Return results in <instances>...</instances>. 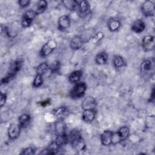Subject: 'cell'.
I'll list each match as a JSON object with an SVG mask.
<instances>
[{
    "label": "cell",
    "instance_id": "1",
    "mask_svg": "<svg viewBox=\"0 0 155 155\" xmlns=\"http://www.w3.org/2000/svg\"><path fill=\"white\" fill-rule=\"evenodd\" d=\"M24 64V59L22 58H18L11 65L9 71L6 76L1 79V84H7L11 81L16 75V74L21 70Z\"/></svg>",
    "mask_w": 155,
    "mask_h": 155
},
{
    "label": "cell",
    "instance_id": "2",
    "mask_svg": "<svg viewBox=\"0 0 155 155\" xmlns=\"http://www.w3.org/2000/svg\"><path fill=\"white\" fill-rule=\"evenodd\" d=\"M87 85L84 82H78L70 91V95L73 99L81 98L85 94Z\"/></svg>",
    "mask_w": 155,
    "mask_h": 155
},
{
    "label": "cell",
    "instance_id": "3",
    "mask_svg": "<svg viewBox=\"0 0 155 155\" xmlns=\"http://www.w3.org/2000/svg\"><path fill=\"white\" fill-rule=\"evenodd\" d=\"M57 47L56 42L53 39L48 41L41 48L40 50V55L42 57H45L49 55Z\"/></svg>",
    "mask_w": 155,
    "mask_h": 155
},
{
    "label": "cell",
    "instance_id": "4",
    "mask_svg": "<svg viewBox=\"0 0 155 155\" xmlns=\"http://www.w3.org/2000/svg\"><path fill=\"white\" fill-rule=\"evenodd\" d=\"M36 16V13L35 11L33 10H28L26 11L24 13V15L22 18V21H21L22 26L24 28L28 27L32 23Z\"/></svg>",
    "mask_w": 155,
    "mask_h": 155
},
{
    "label": "cell",
    "instance_id": "5",
    "mask_svg": "<svg viewBox=\"0 0 155 155\" xmlns=\"http://www.w3.org/2000/svg\"><path fill=\"white\" fill-rule=\"evenodd\" d=\"M78 13L80 17L85 18L87 16L90 12V5L87 1H81L79 2L78 6Z\"/></svg>",
    "mask_w": 155,
    "mask_h": 155
},
{
    "label": "cell",
    "instance_id": "6",
    "mask_svg": "<svg viewBox=\"0 0 155 155\" xmlns=\"http://www.w3.org/2000/svg\"><path fill=\"white\" fill-rule=\"evenodd\" d=\"M141 10L145 16H153L154 14V4L151 1H146L142 4Z\"/></svg>",
    "mask_w": 155,
    "mask_h": 155
},
{
    "label": "cell",
    "instance_id": "7",
    "mask_svg": "<svg viewBox=\"0 0 155 155\" xmlns=\"http://www.w3.org/2000/svg\"><path fill=\"white\" fill-rule=\"evenodd\" d=\"M20 127L19 124H11L8 128V136L11 140L16 139L20 134Z\"/></svg>",
    "mask_w": 155,
    "mask_h": 155
},
{
    "label": "cell",
    "instance_id": "8",
    "mask_svg": "<svg viewBox=\"0 0 155 155\" xmlns=\"http://www.w3.org/2000/svg\"><path fill=\"white\" fill-rule=\"evenodd\" d=\"M52 114L58 120H63L68 115V110L66 107H60L53 110Z\"/></svg>",
    "mask_w": 155,
    "mask_h": 155
},
{
    "label": "cell",
    "instance_id": "9",
    "mask_svg": "<svg viewBox=\"0 0 155 155\" xmlns=\"http://www.w3.org/2000/svg\"><path fill=\"white\" fill-rule=\"evenodd\" d=\"M70 25V18L68 15L61 16L58 21V28L60 30H64Z\"/></svg>",
    "mask_w": 155,
    "mask_h": 155
},
{
    "label": "cell",
    "instance_id": "10",
    "mask_svg": "<svg viewBox=\"0 0 155 155\" xmlns=\"http://www.w3.org/2000/svg\"><path fill=\"white\" fill-rule=\"evenodd\" d=\"M154 36L147 35L143 37L142 41V46L145 51H148L154 48Z\"/></svg>",
    "mask_w": 155,
    "mask_h": 155
},
{
    "label": "cell",
    "instance_id": "11",
    "mask_svg": "<svg viewBox=\"0 0 155 155\" xmlns=\"http://www.w3.org/2000/svg\"><path fill=\"white\" fill-rule=\"evenodd\" d=\"M113 133L110 130L104 131L101 135V141L103 145L109 146L112 143Z\"/></svg>",
    "mask_w": 155,
    "mask_h": 155
},
{
    "label": "cell",
    "instance_id": "12",
    "mask_svg": "<svg viewBox=\"0 0 155 155\" xmlns=\"http://www.w3.org/2000/svg\"><path fill=\"white\" fill-rule=\"evenodd\" d=\"M96 105V102L94 97L92 96L86 97L82 101V108L83 110L87 109H94Z\"/></svg>",
    "mask_w": 155,
    "mask_h": 155
},
{
    "label": "cell",
    "instance_id": "13",
    "mask_svg": "<svg viewBox=\"0 0 155 155\" xmlns=\"http://www.w3.org/2000/svg\"><path fill=\"white\" fill-rule=\"evenodd\" d=\"M96 116V111L94 109H87L84 110L82 115V120L87 123L92 122Z\"/></svg>",
    "mask_w": 155,
    "mask_h": 155
},
{
    "label": "cell",
    "instance_id": "14",
    "mask_svg": "<svg viewBox=\"0 0 155 155\" xmlns=\"http://www.w3.org/2000/svg\"><path fill=\"white\" fill-rule=\"evenodd\" d=\"M70 142L71 143L72 146L76 151H81L84 150L86 148L85 142L81 136L76 138Z\"/></svg>",
    "mask_w": 155,
    "mask_h": 155
},
{
    "label": "cell",
    "instance_id": "15",
    "mask_svg": "<svg viewBox=\"0 0 155 155\" xmlns=\"http://www.w3.org/2000/svg\"><path fill=\"white\" fill-rule=\"evenodd\" d=\"M60 147L58 146L55 142H51L47 148L42 150L40 154H56L59 150V148Z\"/></svg>",
    "mask_w": 155,
    "mask_h": 155
},
{
    "label": "cell",
    "instance_id": "16",
    "mask_svg": "<svg viewBox=\"0 0 155 155\" xmlns=\"http://www.w3.org/2000/svg\"><path fill=\"white\" fill-rule=\"evenodd\" d=\"M131 30L137 33L142 32L145 28V24L141 19H137L131 25Z\"/></svg>",
    "mask_w": 155,
    "mask_h": 155
},
{
    "label": "cell",
    "instance_id": "17",
    "mask_svg": "<svg viewBox=\"0 0 155 155\" xmlns=\"http://www.w3.org/2000/svg\"><path fill=\"white\" fill-rule=\"evenodd\" d=\"M30 120H31V117L30 114L27 113L22 114L19 116L18 119V120H19L18 124L19 125L21 128H27L30 124Z\"/></svg>",
    "mask_w": 155,
    "mask_h": 155
},
{
    "label": "cell",
    "instance_id": "18",
    "mask_svg": "<svg viewBox=\"0 0 155 155\" xmlns=\"http://www.w3.org/2000/svg\"><path fill=\"white\" fill-rule=\"evenodd\" d=\"M116 133L119 137L120 141L122 142V141L125 140L128 137L130 134V129L127 126H123V127H121L118 130Z\"/></svg>",
    "mask_w": 155,
    "mask_h": 155
},
{
    "label": "cell",
    "instance_id": "19",
    "mask_svg": "<svg viewBox=\"0 0 155 155\" xmlns=\"http://www.w3.org/2000/svg\"><path fill=\"white\" fill-rule=\"evenodd\" d=\"M82 39L79 36H76L71 39L70 43V46L72 50H78L82 47Z\"/></svg>",
    "mask_w": 155,
    "mask_h": 155
},
{
    "label": "cell",
    "instance_id": "20",
    "mask_svg": "<svg viewBox=\"0 0 155 155\" xmlns=\"http://www.w3.org/2000/svg\"><path fill=\"white\" fill-rule=\"evenodd\" d=\"M107 25L109 30L112 32H114L120 28V22L118 19L111 18L108 20Z\"/></svg>",
    "mask_w": 155,
    "mask_h": 155
},
{
    "label": "cell",
    "instance_id": "21",
    "mask_svg": "<svg viewBox=\"0 0 155 155\" xmlns=\"http://www.w3.org/2000/svg\"><path fill=\"white\" fill-rule=\"evenodd\" d=\"M82 76L81 70H75L70 73L68 76V80L71 83H78Z\"/></svg>",
    "mask_w": 155,
    "mask_h": 155
},
{
    "label": "cell",
    "instance_id": "22",
    "mask_svg": "<svg viewBox=\"0 0 155 155\" xmlns=\"http://www.w3.org/2000/svg\"><path fill=\"white\" fill-rule=\"evenodd\" d=\"M108 54L104 51L99 52L95 57V61L99 65H104L107 62Z\"/></svg>",
    "mask_w": 155,
    "mask_h": 155
},
{
    "label": "cell",
    "instance_id": "23",
    "mask_svg": "<svg viewBox=\"0 0 155 155\" xmlns=\"http://www.w3.org/2000/svg\"><path fill=\"white\" fill-rule=\"evenodd\" d=\"M68 136L65 133H63L57 134L54 142L58 146L61 147L62 145H65L68 142Z\"/></svg>",
    "mask_w": 155,
    "mask_h": 155
},
{
    "label": "cell",
    "instance_id": "24",
    "mask_svg": "<svg viewBox=\"0 0 155 155\" xmlns=\"http://www.w3.org/2000/svg\"><path fill=\"white\" fill-rule=\"evenodd\" d=\"M54 128L57 134L65 133L66 125L63 120H58L55 123Z\"/></svg>",
    "mask_w": 155,
    "mask_h": 155
},
{
    "label": "cell",
    "instance_id": "25",
    "mask_svg": "<svg viewBox=\"0 0 155 155\" xmlns=\"http://www.w3.org/2000/svg\"><path fill=\"white\" fill-rule=\"evenodd\" d=\"M49 68L50 67L47 62H42L36 68V74L42 76L49 70Z\"/></svg>",
    "mask_w": 155,
    "mask_h": 155
},
{
    "label": "cell",
    "instance_id": "26",
    "mask_svg": "<svg viewBox=\"0 0 155 155\" xmlns=\"http://www.w3.org/2000/svg\"><path fill=\"white\" fill-rule=\"evenodd\" d=\"M47 8V2L45 0H41L38 2L35 12L36 15L42 14Z\"/></svg>",
    "mask_w": 155,
    "mask_h": 155
},
{
    "label": "cell",
    "instance_id": "27",
    "mask_svg": "<svg viewBox=\"0 0 155 155\" xmlns=\"http://www.w3.org/2000/svg\"><path fill=\"white\" fill-rule=\"evenodd\" d=\"M113 64L115 68H120L125 65V62L122 56L116 55L113 57Z\"/></svg>",
    "mask_w": 155,
    "mask_h": 155
},
{
    "label": "cell",
    "instance_id": "28",
    "mask_svg": "<svg viewBox=\"0 0 155 155\" xmlns=\"http://www.w3.org/2000/svg\"><path fill=\"white\" fill-rule=\"evenodd\" d=\"M62 2L64 5L69 10H74L79 4L78 2L74 0L63 1Z\"/></svg>",
    "mask_w": 155,
    "mask_h": 155
},
{
    "label": "cell",
    "instance_id": "29",
    "mask_svg": "<svg viewBox=\"0 0 155 155\" xmlns=\"http://www.w3.org/2000/svg\"><path fill=\"white\" fill-rule=\"evenodd\" d=\"M152 67V64L150 59L144 60L140 64V71L143 73L149 71Z\"/></svg>",
    "mask_w": 155,
    "mask_h": 155
},
{
    "label": "cell",
    "instance_id": "30",
    "mask_svg": "<svg viewBox=\"0 0 155 155\" xmlns=\"http://www.w3.org/2000/svg\"><path fill=\"white\" fill-rule=\"evenodd\" d=\"M42 84H43V79L42 76L36 74L33 82V86L35 88H38L41 86Z\"/></svg>",
    "mask_w": 155,
    "mask_h": 155
},
{
    "label": "cell",
    "instance_id": "31",
    "mask_svg": "<svg viewBox=\"0 0 155 155\" xmlns=\"http://www.w3.org/2000/svg\"><path fill=\"white\" fill-rule=\"evenodd\" d=\"M104 38V34L102 32H98L96 33L90 41L91 44H96Z\"/></svg>",
    "mask_w": 155,
    "mask_h": 155
},
{
    "label": "cell",
    "instance_id": "32",
    "mask_svg": "<svg viewBox=\"0 0 155 155\" xmlns=\"http://www.w3.org/2000/svg\"><path fill=\"white\" fill-rule=\"evenodd\" d=\"M60 68V62L58 61H54L53 62L51 65L50 67V70H51V73H57Z\"/></svg>",
    "mask_w": 155,
    "mask_h": 155
},
{
    "label": "cell",
    "instance_id": "33",
    "mask_svg": "<svg viewBox=\"0 0 155 155\" xmlns=\"http://www.w3.org/2000/svg\"><path fill=\"white\" fill-rule=\"evenodd\" d=\"M35 153V150L33 147H27L24 149H23L20 153L21 154H25V155H30V154H34Z\"/></svg>",
    "mask_w": 155,
    "mask_h": 155
},
{
    "label": "cell",
    "instance_id": "34",
    "mask_svg": "<svg viewBox=\"0 0 155 155\" xmlns=\"http://www.w3.org/2000/svg\"><path fill=\"white\" fill-rule=\"evenodd\" d=\"M7 100V94L5 93H1L0 96V106L2 107L5 104Z\"/></svg>",
    "mask_w": 155,
    "mask_h": 155
},
{
    "label": "cell",
    "instance_id": "35",
    "mask_svg": "<svg viewBox=\"0 0 155 155\" xmlns=\"http://www.w3.org/2000/svg\"><path fill=\"white\" fill-rule=\"evenodd\" d=\"M30 1L28 0H19L18 1V4L21 8H25L29 5Z\"/></svg>",
    "mask_w": 155,
    "mask_h": 155
},
{
    "label": "cell",
    "instance_id": "36",
    "mask_svg": "<svg viewBox=\"0 0 155 155\" xmlns=\"http://www.w3.org/2000/svg\"><path fill=\"white\" fill-rule=\"evenodd\" d=\"M39 105H41L42 107H46L47 105L50 104V99H47L44 101H40L39 102Z\"/></svg>",
    "mask_w": 155,
    "mask_h": 155
}]
</instances>
